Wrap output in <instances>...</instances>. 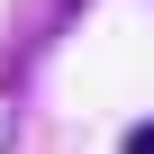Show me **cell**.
<instances>
[{
	"instance_id": "6da1fadb",
	"label": "cell",
	"mask_w": 154,
	"mask_h": 154,
	"mask_svg": "<svg viewBox=\"0 0 154 154\" xmlns=\"http://www.w3.org/2000/svg\"><path fill=\"white\" fill-rule=\"evenodd\" d=\"M118 154H154V118H145V127H127V145H118Z\"/></svg>"
}]
</instances>
